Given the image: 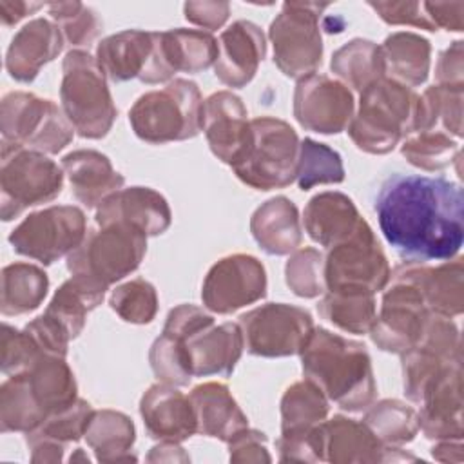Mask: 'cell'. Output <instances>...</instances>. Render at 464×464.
Returning a JSON list of instances; mask_svg holds the SVG:
<instances>
[{
	"instance_id": "23",
	"label": "cell",
	"mask_w": 464,
	"mask_h": 464,
	"mask_svg": "<svg viewBox=\"0 0 464 464\" xmlns=\"http://www.w3.org/2000/svg\"><path fill=\"white\" fill-rule=\"evenodd\" d=\"M127 223L147 237L163 234L172 221L167 199L149 187L120 188L96 207V223Z\"/></svg>"
},
{
	"instance_id": "41",
	"label": "cell",
	"mask_w": 464,
	"mask_h": 464,
	"mask_svg": "<svg viewBox=\"0 0 464 464\" xmlns=\"http://www.w3.org/2000/svg\"><path fill=\"white\" fill-rule=\"evenodd\" d=\"M362 422L384 446L406 444L419 433L417 411L397 399H384L372 404Z\"/></svg>"
},
{
	"instance_id": "3",
	"label": "cell",
	"mask_w": 464,
	"mask_h": 464,
	"mask_svg": "<svg viewBox=\"0 0 464 464\" xmlns=\"http://www.w3.org/2000/svg\"><path fill=\"white\" fill-rule=\"evenodd\" d=\"M78 399V386L65 357L42 353L24 372L7 375L0 386V426L4 433H29L49 415Z\"/></svg>"
},
{
	"instance_id": "14",
	"label": "cell",
	"mask_w": 464,
	"mask_h": 464,
	"mask_svg": "<svg viewBox=\"0 0 464 464\" xmlns=\"http://www.w3.org/2000/svg\"><path fill=\"white\" fill-rule=\"evenodd\" d=\"M87 236V218L74 205H53L29 214L9 234L13 250L42 265L67 257Z\"/></svg>"
},
{
	"instance_id": "52",
	"label": "cell",
	"mask_w": 464,
	"mask_h": 464,
	"mask_svg": "<svg viewBox=\"0 0 464 464\" xmlns=\"http://www.w3.org/2000/svg\"><path fill=\"white\" fill-rule=\"evenodd\" d=\"M185 18L201 27V31H216L219 29L230 14L228 2H187L183 5Z\"/></svg>"
},
{
	"instance_id": "36",
	"label": "cell",
	"mask_w": 464,
	"mask_h": 464,
	"mask_svg": "<svg viewBox=\"0 0 464 464\" xmlns=\"http://www.w3.org/2000/svg\"><path fill=\"white\" fill-rule=\"evenodd\" d=\"M49 290L47 274L31 263H11L2 270L0 310L4 315H24L36 310Z\"/></svg>"
},
{
	"instance_id": "10",
	"label": "cell",
	"mask_w": 464,
	"mask_h": 464,
	"mask_svg": "<svg viewBox=\"0 0 464 464\" xmlns=\"http://www.w3.org/2000/svg\"><path fill=\"white\" fill-rule=\"evenodd\" d=\"M252 141L234 174L257 190L285 188L295 181L299 138L283 120L261 116L250 120Z\"/></svg>"
},
{
	"instance_id": "56",
	"label": "cell",
	"mask_w": 464,
	"mask_h": 464,
	"mask_svg": "<svg viewBox=\"0 0 464 464\" xmlns=\"http://www.w3.org/2000/svg\"><path fill=\"white\" fill-rule=\"evenodd\" d=\"M149 462H188L190 457L183 451L179 442H160L147 455Z\"/></svg>"
},
{
	"instance_id": "27",
	"label": "cell",
	"mask_w": 464,
	"mask_h": 464,
	"mask_svg": "<svg viewBox=\"0 0 464 464\" xmlns=\"http://www.w3.org/2000/svg\"><path fill=\"white\" fill-rule=\"evenodd\" d=\"M92 411V406L78 397L71 406L49 415L36 430L25 433L31 460L60 462L65 446L85 435Z\"/></svg>"
},
{
	"instance_id": "20",
	"label": "cell",
	"mask_w": 464,
	"mask_h": 464,
	"mask_svg": "<svg viewBox=\"0 0 464 464\" xmlns=\"http://www.w3.org/2000/svg\"><path fill=\"white\" fill-rule=\"evenodd\" d=\"M265 54L266 42L261 27L250 20H237L219 34L216 78L232 89L245 87L256 76Z\"/></svg>"
},
{
	"instance_id": "9",
	"label": "cell",
	"mask_w": 464,
	"mask_h": 464,
	"mask_svg": "<svg viewBox=\"0 0 464 464\" xmlns=\"http://www.w3.org/2000/svg\"><path fill=\"white\" fill-rule=\"evenodd\" d=\"M63 176V169L47 154L2 141V219L11 221L29 207L53 201L62 194Z\"/></svg>"
},
{
	"instance_id": "37",
	"label": "cell",
	"mask_w": 464,
	"mask_h": 464,
	"mask_svg": "<svg viewBox=\"0 0 464 464\" xmlns=\"http://www.w3.org/2000/svg\"><path fill=\"white\" fill-rule=\"evenodd\" d=\"M330 67L332 72L359 92L386 76L381 45L362 38H353L339 47L332 54Z\"/></svg>"
},
{
	"instance_id": "25",
	"label": "cell",
	"mask_w": 464,
	"mask_h": 464,
	"mask_svg": "<svg viewBox=\"0 0 464 464\" xmlns=\"http://www.w3.org/2000/svg\"><path fill=\"white\" fill-rule=\"evenodd\" d=\"M62 49V29L49 18H34L13 36L5 53V71L13 80L31 83Z\"/></svg>"
},
{
	"instance_id": "30",
	"label": "cell",
	"mask_w": 464,
	"mask_h": 464,
	"mask_svg": "<svg viewBox=\"0 0 464 464\" xmlns=\"http://www.w3.org/2000/svg\"><path fill=\"white\" fill-rule=\"evenodd\" d=\"M196 419L198 433L228 442L237 431L248 426V419L237 406L230 390L216 381L198 384L188 393Z\"/></svg>"
},
{
	"instance_id": "49",
	"label": "cell",
	"mask_w": 464,
	"mask_h": 464,
	"mask_svg": "<svg viewBox=\"0 0 464 464\" xmlns=\"http://www.w3.org/2000/svg\"><path fill=\"white\" fill-rule=\"evenodd\" d=\"M42 353L36 341L29 332L16 330L11 324H2V372L4 375H14L33 364Z\"/></svg>"
},
{
	"instance_id": "17",
	"label": "cell",
	"mask_w": 464,
	"mask_h": 464,
	"mask_svg": "<svg viewBox=\"0 0 464 464\" xmlns=\"http://www.w3.org/2000/svg\"><path fill=\"white\" fill-rule=\"evenodd\" d=\"M294 116L301 127L319 134L343 132L353 116V94L348 87L324 74L297 80Z\"/></svg>"
},
{
	"instance_id": "13",
	"label": "cell",
	"mask_w": 464,
	"mask_h": 464,
	"mask_svg": "<svg viewBox=\"0 0 464 464\" xmlns=\"http://www.w3.org/2000/svg\"><path fill=\"white\" fill-rule=\"evenodd\" d=\"M326 7L328 4L285 2L270 24L274 63L285 76L301 80L319 69L323 60L319 18Z\"/></svg>"
},
{
	"instance_id": "18",
	"label": "cell",
	"mask_w": 464,
	"mask_h": 464,
	"mask_svg": "<svg viewBox=\"0 0 464 464\" xmlns=\"http://www.w3.org/2000/svg\"><path fill=\"white\" fill-rule=\"evenodd\" d=\"M201 130L212 154L230 167L243 160L252 141L246 109L241 98L230 91H218L203 100Z\"/></svg>"
},
{
	"instance_id": "28",
	"label": "cell",
	"mask_w": 464,
	"mask_h": 464,
	"mask_svg": "<svg viewBox=\"0 0 464 464\" xmlns=\"http://www.w3.org/2000/svg\"><path fill=\"white\" fill-rule=\"evenodd\" d=\"M323 460L328 462H382L384 444L372 430L355 419L334 415L321 422Z\"/></svg>"
},
{
	"instance_id": "43",
	"label": "cell",
	"mask_w": 464,
	"mask_h": 464,
	"mask_svg": "<svg viewBox=\"0 0 464 464\" xmlns=\"http://www.w3.org/2000/svg\"><path fill=\"white\" fill-rule=\"evenodd\" d=\"M295 181L301 190H310L315 185L343 183L344 167L341 154L324 143L304 138L299 141Z\"/></svg>"
},
{
	"instance_id": "35",
	"label": "cell",
	"mask_w": 464,
	"mask_h": 464,
	"mask_svg": "<svg viewBox=\"0 0 464 464\" xmlns=\"http://www.w3.org/2000/svg\"><path fill=\"white\" fill-rule=\"evenodd\" d=\"M83 437L98 462L136 460L130 453L136 430L132 420L121 411L94 410Z\"/></svg>"
},
{
	"instance_id": "46",
	"label": "cell",
	"mask_w": 464,
	"mask_h": 464,
	"mask_svg": "<svg viewBox=\"0 0 464 464\" xmlns=\"http://www.w3.org/2000/svg\"><path fill=\"white\" fill-rule=\"evenodd\" d=\"M47 11L63 38L76 47L94 42L103 25L96 11L82 2H53L47 4Z\"/></svg>"
},
{
	"instance_id": "55",
	"label": "cell",
	"mask_w": 464,
	"mask_h": 464,
	"mask_svg": "<svg viewBox=\"0 0 464 464\" xmlns=\"http://www.w3.org/2000/svg\"><path fill=\"white\" fill-rule=\"evenodd\" d=\"M42 7H44V4H40V2L0 0V20L5 27H11V25L18 24L22 18H25L27 14H33L34 11H38Z\"/></svg>"
},
{
	"instance_id": "4",
	"label": "cell",
	"mask_w": 464,
	"mask_h": 464,
	"mask_svg": "<svg viewBox=\"0 0 464 464\" xmlns=\"http://www.w3.org/2000/svg\"><path fill=\"white\" fill-rule=\"evenodd\" d=\"M419 96L411 87L382 76L361 92L359 109L348 123L357 149L368 154H388L415 132Z\"/></svg>"
},
{
	"instance_id": "11",
	"label": "cell",
	"mask_w": 464,
	"mask_h": 464,
	"mask_svg": "<svg viewBox=\"0 0 464 464\" xmlns=\"http://www.w3.org/2000/svg\"><path fill=\"white\" fill-rule=\"evenodd\" d=\"M323 272L328 292L375 295L386 288L392 268L372 227L361 219L348 237L328 248Z\"/></svg>"
},
{
	"instance_id": "5",
	"label": "cell",
	"mask_w": 464,
	"mask_h": 464,
	"mask_svg": "<svg viewBox=\"0 0 464 464\" xmlns=\"http://www.w3.org/2000/svg\"><path fill=\"white\" fill-rule=\"evenodd\" d=\"M424 265L402 263L390 274L370 337L382 352L406 353L422 337L431 315L424 297Z\"/></svg>"
},
{
	"instance_id": "26",
	"label": "cell",
	"mask_w": 464,
	"mask_h": 464,
	"mask_svg": "<svg viewBox=\"0 0 464 464\" xmlns=\"http://www.w3.org/2000/svg\"><path fill=\"white\" fill-rule=\"evenodd\" d=\"M62 169L74 198L87 208L98 207L105 198L123 187L125 178L114 170L111 160L94 149H78L62 158Z\"/></svg>"
},
{
	"instance_id": "15",
	"label": "cell",
	"mask_w": 464,
	"mask_h": 464,
	"mask_svg": "<svg viewBox=\"0 0 464 464\" xmlns=\"http://www.w3.org/2000/svg\"><path fill=\"white\" fill-rule=\"evenodd\" d=\"M245 350L257 357L297 355L308 341L314 319L308 310L286 303H266L239 317Z\"/></svg>"
},
{
	"instance_id": "34",
	"label": "cell",
	"mask_w": 464,
	"mask_h": 464,
	"mask_svg": "<svg viewBox=\"0 0 464 464\" xmlns=\"http://www.w3.org/2000/svg\"><path fill=\"white\" fill-rule=\"evenodd\" d=\"M384 69L388 78H393L408 87H417L426 82L430 72V42L410 31H399L390 36L381 45Z\"/></svg>"
},
{
	"instance_id": "45",
	"label": "cell",
	"mask_w": 464,
	"mask_h": 464,
	"mask_svg": "<svg viewBox=\"0 0 464 464\" xmlns=\"http://www.w3.org/2000/svg\"><path fill=\"white\" fill-rule=\"evenodd\" d=\"M111 308L132 324H147L158 314V294L152 283L143 277L130 279L111 292Z\"/></svg>"
},
{
	"instance_id": "40",
	"label": "cell",
	"mask_w": 464,
	"mask_h": 464,
	"mask_svg": "<svg viewBox=\"0 0 464 464\" xmlns=\"http://www.w3.org/2000/svg\"><path fill=\"white\" fill-rule=\"evenodd\" d=\"M464 266L462 259L446 261L435 268L424 266V297L431 314L457 317L464 310Z\"/></svg>"
},
{
	"instance_id": "6",
	"label": "cell",
	"mask_w": 464,
	"mask_h": 464,
	"mask_svg": "<svg viewBox=\"0 0 464 464\" xmlns=\"http://www.w3.org/2000/svg\"><path fill=\"white\" fill-rule=\"evenodd\" d=\"M60 102L76 134L87 140L107 136L118 116L107 76L83 49H71L63 58Z\"/></svg>"
},
{
	"instance_id": "29",
	"label": "cell",
	"mask_w": 464,
	"mask_h": 464,
	"mask_svg": "<svg viewBox=\"0 0 464 464\" xmlns=\"http://www.w3.org/2000/svg\"><path fill=\"white\" fill-rule=\"evenodd\" d=\"M361 219L353 201L346 194L335 190L315 194L303 212L306 234L326 250L348 237Z\"/></svg>"
},
{
	"instance_id": "47",
	"label": "cell",
	"mask_w": 464,
	"mask_h": 464,
	"mask_svg": "<svg viewBox=\"0 0 464 464\" xmlns=\"http://www.w3.org/2000/svg\"><path fill=\"white\" fill-rule=\"evenodd\" d=\"M324 257L314 246L294 250L285 266L288 288L304 299L317 297L326 292L324 285Z\"/></svg>"
},
{
	"instance_id": "48",
	"label": "cell",
	"mask_w": 464,
	"mask_h": 464,
	"mask_svg": "<svg viewBox=\"0 0 464 464\" xmlns=\"http://www.w3.org/2000/svg\"><path fill=\"white\" fill-rule=\"evenodd\" d=\"M149 361L160 382L170 386H187L192 379L187 352L183 343L169 334H163L152 343Z\"/></svg>"
},
{
	"instance_id": "50",
	"label": "cell",
	"mask_w": 464,
	"mask_h": 464,
	"mask_svg": "<svg viewBox=\"0 0 464 464\" xmlns=\"http://www.w3.org/2000/svg\"><path fill=\"white\" fill-rule=\"evenodd\" d=\"M368 5L390 25H413L426 31H437L419 2H368Z\"/></svg>"
},
{
	"instance_id": "12",
	"label": "cell",
	"mask_w": 464,
	"mask_h": 464,
	"mask_svg": "<svg viewBox=\"0 0 464 464\" xmlns=\"http://www.w3.org/2000/svg\"><path fill=\"white\" fill-rule=\"evenodd\" d=\"M0 129L2 141L44 154L62 152L74 138V127L54 102L25 91L2 98Z\"/></svg>"
},
{
	"instance_id": "2",
	"label": "cell",
	"mask_w": 464,
	"mask_h": 464,
	"mask_svg": "<svg viewBox=\"0 0 464 464\" xmlns=\"http://www.w3.org/2000/svg\"><path fill=\"white\" fill-rule=\"evenodd\" d=\"M303 373L341 410L362 411L377 395L372 359L359 341L314 328L299 352Z\"/></svg>"
},
{
	"instance_id": "8",
	"label": "cell",
	"mask_w": 464,
	"mask_h": 464,
	"mask_svg": "<svg viewBox=\"0 0 464 464\" xmlns=\"http://www.w3.org/2000/svg\"><path fill=\"white\" fill-rule=\"evenodd\" d=\"M147 252V236L127 223L98 225L67 256L71 276H82L105 288L132 274Z\"/></svg>"
},
{
	"instance_id": "24",
	"label": "cell",
	"mask_w": 464,
	"mask_h": 464,
	"mask_svg": "<svg viewBox=\"0 0 464 464\" xmlns=\"http://www.w3.org/2000/svg\"><path fill=\"white\" fill-rule=\"evenodd\" d=\"M156 38L154 31L125 29L103 38L96 47V62L103 74L120 83L138 78L149 83L154 65Z\"/></svg>"
},
{
	"instance_id": "53",
	"label": "cell",
	"mask_w": 464,
	"mask_h": 464,
	"mask_svg": "<svg viewBox=\"0 0 464 464\" xmlns=\"http://www.w3.org/2000/svg\"><path fill=\"white\" fill-rule=\"evenodd\" d=\"M462 40L453 42L437 62L435 78L439 85H450V87H462Z\"/></svg>"
},
{
	"instance_id": "19",
	"label": "cell",
	"mask_w": 464,
	"mask_h": 464,
	"mask_svg": "<svg viewBox=\"0 0 464 464\" xmlns=\"http://www.w3.org/2000/svg\"><path fill=\"white\" fill-rule=\"evenodd\" d=\"M172 337L183 343L192 377H228L245 350L241 326L239 323L230 321L221 324L212 323L196 330L190 335Z\"/></svg>"
},
{
	"instance_id": "51",
	"label": "cell",
	"mask_w": 464,
	"mask_h": 464,
	"mask_svg": "<svg viewBox=\"0 0 464 464\" xmlns=\"http://www.w3.org/2000/svg\"><path fill=\"white\" fill-rule=\"evenodd\" d=\"M228 457L232 462H270L266 435L248 426L228 440Z\"/></svg>"
},
{
	"instance_id": "42",
	"label": "cell",
	"mask_w": 464,
	"mask_h": 464,
	"mask_svg": "<svg viewBox=\"0 0 464 464\" xmlns=\"http://www.w3.org/2000/svg\"><path fill=\"white\" fill-rule=\"evenodd\" d=\"M317 312L343 332L361 335L370 332L377 306L373 295L326 292L317 304Z\"/></svg>"
},
{
	"instance_id": "31",
	"label": "cell",
	"mask_w": 464,
	"mask_h": 464,
	"mask_svg": "<svg viewBox=\"0 0 464 464\" xmlns=\"http://www.w3.org/2000/svg\"><path fill=\"white\" fill-rule=\"evenodd\" d=\"M250 232L263 252L285 256L301 245V219L297 207L285 196L265 201L250 218Z\"/></svg>"
},
{
	"instance_id": "33",
	"label": "cell",
	"mask_w": 464,
	"mask_h": 464,
	"mask_svg": "<svg viewBox=\"0 0 464 464\" xmlns=\"http://www.w3.org/2000/svg\"><path fill=\"white\" fill-rule=\"evenodd\" d=\"M158 51L167 72H201L214 65L218 58V40L201 29L156 31Z\"/></svg>"
},
{
	"instance_id": "16",
	"label": "cell",
	"mask_w": 464,
	"mask_h": 464,
	"mask_svg": "<svg viewBox=\"0 0 464 464\" xmlns=\"http://www.w3.org/2000/svg\"><path fill=\"white\" fill-rule=\"evenodd\" d=\"M266 295V272L250 254H232L214 263L201 286V301L214 314H232Z\"/></svg>"
},
{
	"instance_id": "54",
	"label": "cell",
	"mask_w": 464,
	"mask_h": 464,
	"mask_svg": "<svg viewBox=\"0 0 464 464\" xmlns=\"http://www.w3.org/2000/svg\"><path fill=\"white\" fill-rule=\"evenodd\" d=\"M422 7L431 20V24L439 29L460 33L464 27V2H422Z\"/></svg>"
},
{
	"instance_id": "22",
	"label": "cell",
	"mask_w": 464,
	"mask_h": 464,
	"mask_svg": "<svg viewBox=\"0 0 464 464\" xmlns=\"http://www.w3.org/2000/svg\"><path fill=\"white\" fill-rule=\"evenodd\" d=\"M419 430L428 439H462V372L451 364L437 377L419 401Z\"/></svg>"
},
{
	"instance_id": "57",
	"label": "cell",
	"mask_w": 464,
	"mask_h": 464,
	"mask_svg": "<svg viewBox=\"0 0 464 464\" xmlns=\"http://www.w3.org/2000/svg\"><path fill=\"white\" fill-rule=\"evenodd\" d=\"M71 462H74V460H83V462H89V457L83 453V450L82 448H76V453L74 455H71V459H69Z\"/></svg>"
},
{
	"instance_id": "39",
	"label": "cell",
	"mask_w": 464,
	"mask_h": 464,
	"mask_svg": "<svg viewBox=\"0 0 464 464\" xmlns=\"http://www.w3.org/2000/svg\"><path fill=\"white\" fill-rule=\"evenodd\" d=\"M419 130H442L457 140L462 138V87L433 85L419 96Z\"/></svg>"
},
{
	"instance_id": "32",
	"label": "cell",
	"mask_w": 464,
	"mask_h": 464,
	"mask_svg": "<svg viewBox=\"0 0 464 464\" xmlns=\"http://www.w3.org/2000/svg\"><path fill=\"white\" fill-rule=\"evenodd\" d=\"M109 288L85 279L71 276L54 292L44 315L71 341L76 339L87 321V314L94 310L105 297Z\"/></svg>"
},
{
	"instance_id": "7",
	"label": "cell",
	"mask_w": 464,
	"mask_h": 464,
	"mask_svg": "<svg viewBox=\"0 0 464 464\" xmlns=\"http://www.w3.org/2000/svg\"><path fill=\"white\" fill-rule=\"evenodd\" d=\"M203 98L198 85L174 78L165 87L141 94L129 111L134 134L154 145L183 141L201 130Z\"/></svg>"
},
{
	"instance_id": "38",
	"label": "cell",
	"mask_w": 464,
	"mask_h": 464,
	"mask_svg": "<svg viewBox=\"0 0 464 464\" xmlns=\"http://www.w3.org/2000/svg\"><path fill=\"white\" fill-rule=\"evenodd\" d=\"M328 415V399L310 379L286 388L281 399V435L306 433Z\"/></svg>"
},
{
	"instance_id": "21",
	"label": "cell",
	"mask_w": 464,
	"mask_h": 464,
	"mask_svg": "<svg viewBox=\"0 0 464 464\" xmlns=\"http://www.w3.org/2000/svg\"><path fill=\"white\" fill-rule=\"evenodd\" d=\"M140 413L150 439L183 442L198 433V419L188 395L170 384H152L140 401Z\"/></svg>"
},
{
	"instance_id": "44",
	"label": "cell",
	"mask_w": 464,
	"mask_h": 464,
	"mask_svg": "<svg viewBox=\"0 0 464 464\" xmlns=\"http://www.w3.org/2000/svg\"><path fill=\"white\" fill-rule=\"evenodd\" d=\"M401 154L417 169L440 170L460 154L459 140L442 130H419L404 138Z\"/></svg>"
},
{
	"instance_id": "1",
	"label": "cell",
	"mask_w": 464,
	"mask_h": 464,
	"mask_svg": "<svg viewBox=\"0 0 464 464\" xmlns=\"http://www.w3.org/2000/svg\"><path fill=\"white\" fill-rule=\"evenodd\" d=\"M375 212L382 236L406 263L450 261L460 252L464 194L451 179L393 174L379 188Z\"/></svg>"
}]
</instances>
